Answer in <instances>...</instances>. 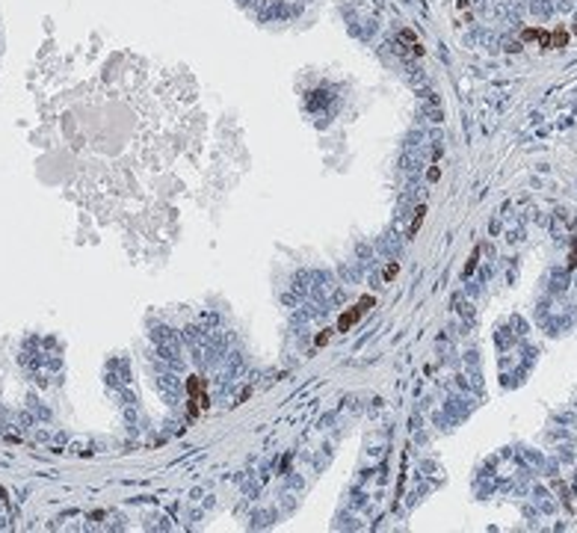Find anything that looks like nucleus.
<instances>
[{
    "instance_id": "1",
    "label": "nucleus",
    "mask_w": 577,
    "mask_h": 533,
    "mask_svg": "<svg viewBox=\"0 0 577 533\" xmlns=\"http://www.w3.org/2000/svg\"><path fill=\"white\" fill-rule=\"evenodd\" d=\"M373 305H376V299H373L370 293H367V296H361V299L355 302L353 308H350V311H347L344 317H341V320H338V332H347V329H353L355 323L361 320V314H364V311H370Z\"/></svg>"
},
{
    "instance_id": "2",
    "label": "nucleus",
    "mask_w": 577,
    "mask_h": 533,
    "mask_svg": "<svg viewBox=\"0 0 577 533\" xmlns=\"http://www.w3.org/2000/svg\"><path fill=\"white\" fill-rule=\"evenodd\" d=\"M187 391H190V415H198V412H204V409L210 406V400H207V391H204V379L192 377L190 382H187Z\"/></svg>"
},
{
    "instance_id": "4",
    "label": "nucleus",
    "mask_w": 577,
    "mask_h": 533,
    "mask_svg": "<svg viewBox=\"0 0 577 533\" xmlns=\"http://www.w3.org/2000/svg\"><path fill=\"white\" fill-rule=\"evenodd\" d=\"M397 273H400V267H397V264H391V267H388V273H385V279H394Z\"/></svg>"
},
{
    "instance_id": "5",
    "label": "nucleus",
    "mask_w": 577,
    "mask_h": 533,
    "mask_svg": "<svg viewBox=\"0 0 577 533\" xmlns=\"http://www.w3.org/2000/svg\"><path fill=\"white\" fill-rule=\"evenodd\" d=\"M329 335H332V332H323L320 338H317V346H323V344H326V341H329Z\"/></svg>"
},
{
    "instance_id": "3",
    "label": "nucleus",
    "mask_w": 577,
    "mask_h": 533,
    "mask_svg": "<svg viewBox=\"0 0 577 533\" xmlns=\"http://www.w3.org/2000/svg\"><path fill=\"white\" fill-rule=\"evenodd\" d=\"M423 220H426V208L420 205L415 211V220H412V225H409V237H415L417 231H420V225H423Z\"/></svg>"
}]
</instances>
